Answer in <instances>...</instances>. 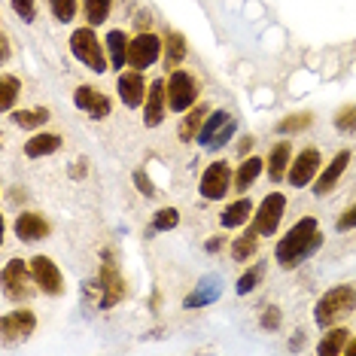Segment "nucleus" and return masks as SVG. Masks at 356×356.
<instances>
[{
  "instance_id": "40",
  "label": "nucleus",
  "mask_w": 356,
  "mask_h": 356,
  "mask_svg": "<svg viewBox=\"0 0 356 356\" xmlns=\"http://www.w3.org/2000/svg\"><path fill=\"white\" fill-rule=\"evenodd\" d=\"M262 326L265 329H280V307H268L262 314Z\"/></svg>"
},
{
  "instance_id": "2",
  "label": "nucleus",
  "mask_w": 356,
  "mask_h": 356,
  "mask_svg": "<svg viewBox=\"0 0 356 356\" xmlns=\"http://www.w3.org/2000/svg\"><path fill=\"white\" fill-rule=\"evenodd\" d=\"M356 307V286H335L317 302V323L320 326H335Z\"/></svg>"
},
{
  "instance_id": "35",
  "label": "nucleus",
  "mask_w": 356,
  "mask_h": 356,
  "mask_svg": "<svg viewBox=\"0 0 356 356\" xmlns=\"http://www.w3.org/2000/svg\"><path fill=\"white\" fill-rule=\"evenodd\" d=\"M335 128H338V131H347V134L356 131V104H347L344 110H338Z\"/></svg>"
},
{
  "instance_id": "10",
  "label": "nucleus",
  "mask_w": 356,
  "mask_h": 356,
  "mask_svg": "<svg viewBox=\"0 0 356 356\" xmlns=\"http://www.w3.org/2000/svg\"><path fill=\"white\" fill-rule=\"evenodd\" d=\"M34 326H37V317L31 311H13L3 317V323H0L3 341H25V338L34 335Z\"/></svg>"
},
{
  "instance_id": "20",
  "label": "nucleus",
  "mask_w": 356,
  "mask_h": 356,
  "mask_svg": "<svg viewBox=\"0 0 356 356\" xmlns=\"http://www.w3.org/2000/svg\"><path fill=\"white\" fill-rule=\"evenodd\" d=\"M225 122H232V113L229 110H216L213 116L201 125V131H198V143H201V147H210V143H213V137L225 128Z\"/></svg>"
},
{
  "instance_id": "32",
  "label": "nucleus",
  "mask_w": 356,
  "mask_h": 356,
  "mask_svg": "<svg viewBox=\"0 0 356 356\" xmlns=\"http://www.w3.org/2000/svg\"><path fill=\"white\" fill-rule=\"evenodd\" d=\"M86 19L92 22V25H104L110 15V0H86Z\"/></svg>"
},
{
  "instance_id": "5",
  "label": "nucleus",
  "mask_w": 356,
  "mask_h": 356,
  "mask_svg": "<svg viewBox=\"0 0 356 356\" xmlns=\"http://www.w3.org/2000/svg\"><path fill=\"white\" fill-rule=\"evenodd\" d=\"M159 52H161V40L149 31H140L131 43H128V64L134 70H147L159 61Z\"/></svg>"
},
{
  "instance_id": "29",
  "label": "nucleus",
  "mask_w": 356,
  "mask_h": 356,
  "mask_svg": "<svg viewBox=\"0 0 356 356\" xmlns=\"http://www.w3.org/2000/svg\"><path fill=\"white\" fill-rule=\"evenodd\" d=\"M19 88H22L19 79L10 76V74H3V79H0V107H3V110H13L15 98H19Z\"/></svg>"
},
{
  "instance_id": "7",
  "label": "nucleus",
  "mask_w": 356,
  "mask_h": 356,
  "mask_svg": "<svg viewBox=\"0 0 356 356\" xmlns=\"http://www.w3.org/2000/svg\"><path fill=\"white\" fill-rule=\"evenodd\" d=\"M31 277L37 280V286L49 296H61L64 293V280H61V271L55 268L52 259L46 256H34L31 259Z\"/></svg>"
},
{
  "instance_id": "36",
  "label": "nucleus",
  "mask_w": 356,
  "mask_h": 356,
  "mask_svg": "<svg viewBox=\"0 0 356 356\" xmlns=\"http://www.w3.org/2000/svg\"><path fill=\"white\" fill-rule=\"evenodd\" d=\"M49 6L58 22H70L76 15V0H49Z\"/></svg>"
},
{
  "instance_id": "8",
  "label": "nucleus",
  "mask_w": 356,
  "mask_h": 356,
  "mask_svg": "<svg viewBox=\"0 0 356 356\" xmlns=\"http://www.w3.org/2000/svg\"><path fill=\"white\" fill-rule=\"evenodd\" d=\"M229 186H232L229 165H225V161H213V165L204 171V177H201V195L207 201H216L229 192Z\"/></svg>"
},
{
  "instance_id": "13",
  "label": "nucleus",
  "mask_w": 356,
  "mask_h": 356,
  "mask_svg": "<svg viewBox=\"0 0 356 356\" xmlns=\"http://www.w3.org/2000/svg\"><path fill=\"white\" fill-rule=\"evenodd\" d=\"M104 268H101V277H98V286L104 289V298H101V307H113L119 302V298L125 296V283L122 277H119V271L113 268V262H110V253H104Z\"/></svg>"
},
{
  "instance_id": "39",
  "label": "nucleus",
  "mask_w": 356,
  "mask_h": 356,
  "mask_svg": "<svg viewBox=\"0 0 356 356\" xmlns=\"http://www.w3.org/2000/svg\"><path fill=\"white\" fill-rule=\"evenodd\" d=\"M134 183H137V189H140V192H143V195H147V198H152V195H156V186L149 183V177L143 174V171H134Z\"/></svg>"
},
{
  "instance_id": "38",
  "label": "nucleus",
  "mask_w": 356,
  "mask_h": 356,
  "mask_svg": "<svg viewBox=\"0 0 356 356\" xmlns=\"http://www.w3.org/2000/svg\"><path fill=\"white\" fill-rule=\"evenodd\" d=\"M350 229H356V204H350L341 213V220H338V232H350Z\"/></svg>"
},
{
  "instance_id": "17",
  "label": "nucleus",
  "mask_w": 356,
  "mask_h": 356,
  "mask_svg": "<svg viewBox=\"0 0 356 356\" xmlns=\"http://www.w3.org/2000/svg\"><path fill=\"white\" fill-rule=\"evenodd\" d=\"M3 286H6V296L10 298H22L28 296V268L22 259H13V262H6L3 268Z\"/></svg>"
},
{
  "instance_id": "28",
  "label": "nucleus",
  "mask_w": 356,
  "mask_h": 356,
  "mask_svg": "<svg viewBox=\"0 0 356 356\" xmlns=\"http://www.w3.org/2000/svg\"><path fill=\"white\" fill-rule=\"evenodd\" d=\"M13 122H15V125H22V128L46 125V122H49V110H46V107H37V110H19V113H13Z\"/></svg>"
},
{
  "instance_id": "16",
  "label": "nucleus",
  "mask_w": 356,
  "mask_h": 356,
  "mask_svg": "<svg viewBox=\"0 0 356 356\" xmlns=\"http://www.w3.org/2000/svg\"><path fill=\"white\" fill-rule=\"evenodd\" d=\"M165 104H168L165 83L156 79V83H149V95H147V104H143V122L149 128H156L161 119H165Z\"/></svg>"
},
{
  "instance_id": "15",
  "label": "nucleus",
  "mask_w": 356,
  "mask_h": 356,
  "mask_svg": "<svg viewBox=\"0 0 356 356\" xmlns=\"http://www.w3.org/2000/svg\"><path fill=\"white\" fill-rule=\"evenodd\" d=\"M347 165H350V152L341 149L335 159L329 161L326 171H323V174L317 177V180H314V192H317V195H329V192L335 189V183L341 180V174L347 171Z\"/></svg>"
},
{
  "instance_id": "21",
  "label": "nucleus",
  "mask_w": 356,
  "mask_h": 356,
  "mask_svg": "<svg viewBox=\"0 0 356 356\" xmlns=\"http://www.w3.org/2000/svg\"><path fill=\"white\" fill-rule=\"evenodd\" d=\"M347 338H350V332L347 329H329L326 335L320 338V344H317V353L323 356H332V353H344V347H347Z\"/></svg>"
},
{
  "instance_id": "26",
  "label": "nucleus",
  "mask_w": 356,
  "mask_h": 356,
  "mask_svg": "<svg viewBox=\"0 0 356 356\" xmlns=\"http://www.w3.org/2000/svg\"><path fill=\"white\" fill-rule=\"evenodd\" d=\"M262 165H265L262 159H247L244 165L238 168V174H234V186H238V189H250L256 177L262 174Z\"/></svg>"
},
{
  "instance_id": "23",
  "label": "nucleus",
  "mask_w": 356,
  "mask_h": 356,
  "mask_svg": "<svg viewBox=\"0 0 356 356\" xmlns=\"http://www.w3.org/2000/svg\"><path fill=\"white\" fill-rule=\"evenodd\" d=\"M250 213H253V204H250L247 198H238L234 204L225 207L222 225H225V229H238V225H244V222L250 220Z\"/></svg>"
},
{
  "instance_id": "11",
  "label": "nucleus",
  "mask_w": 356,
  "mask_h": 356,
  "mask_svg": "<svg viewBox=\"0 0 356 356\" xmlns=\"http://www.w3.org/2000/svg\"><path fill=\"white\" fill-rule=\"evenodd\" d=\"M116 92H119V98H122L125 107H140V104H147V95H149V86L143 83V76L137 74H122L119 76V83H116Z\"/></svg>"
},
{
  "instance_id": "6",
  "label": "nucleus",
  "mask_w": 356,
  "mask_h": 356,
  "mask_svg": "<svg viewBox=\"0 0 356 356\" xmlns=\"http://www.w3.org/2000/svg\"><path fill=\"white\" fill-rule=\"evenodd\" d=\"M283 210H286V198H283L280 192H271V195H265V201H262V204H259V210H256L253 229H256L259 234H274V232H277V225H280Z\"/></svg>"
},
{
  "instance_id": "3",
  "label": "nucleus",
  "mask_w": 356,
  "mask_h": 356,
  "mask_svg": "<svg viewBox=\"0 0 356 356\" xmlns=\"http://www.w3.org/2000/svg\"><path fill=\"white\" fill-rule=\"evenodd\" d=\"M70 52H74L88 70H95V74H104V70H107V55H104L92 28H79L70 34Z\"/></svg>"
},
{
  "instance_id": "41",
  "label": "nucleus",
  "mask_w": 356,
  "mask_h": 356,
  "mask_svg": "<svg viewBox=\"0 0 356 356\" xmlns=\"http://www.w3.org/2000/svg\"><path fill=\"white\" fill-rule=\"evenodd\" d=\"M232 134H234V122H225V128L213 137V143H210V147H225V143L232 140Z\"/></svg>"
},
{
  "instance_id": "37",
  "label": "nucleus",
  "mask_w": 356,
  "mask_h": 356,
  "mask_svg": "<svg viewBox=\"0 0 356 356\" xmlns=\"http://www.w3.org/2000/svg\"><path fill=\"white\" fill-rule=\"evenodd\" d=\"M13 10L22 15V22H34V0H13Z\"/></svg>"
},
{
  "instance_id": "30",
  "label": "nucleus",
  "mask_w": 356,
  "mask_h": 356,
  "mask_svg": "<svg viewBox=\"0 0 356 356\" xmlns=\"http://www.w3.org/2000/svg\"><path fill=\"white\" fill-rule=\"evenodd\" d=\"M256 234H259V232L253 229V232L241 234V238H238V241H234V244H232V256L238 259V262H244V259H250V256L256 253Z\"/></svg>"
},
{
  "instance_id": "25",
  "label": "nucleus",
  "mask_w": 356,
  "mask_h": 356,
  "mask_svg": "<svg viewBox=\"0 0 356 356\" xmlns=\"http://www.w3.org/2000/svg\"><path fill=\"white\" fill-rule=\"evenodd\" d=\"M183 58H186V40H183V34L171 31V34H168V43H165V67L177 70Z\"/></svg>"
},
{
  "instance_id": "22",
  "label": "nucleus",
  "mask_w": 356,
  "mask_h": 356,
  "mask_svg": "<svg viewBox=\"0 0 356 356\" xmlns=\"http://www.w3.org/2000/svg\"><path fill=\"white\" fill-rule=\"evenodd\" d=\"M286 168H289V143L280 140L268 156V177L271 180H283V177H286Z\"/></svg>"
},
{
  "instance_id": "44",
  "label": "nucleus",
  "mask_w": 356,
  "mask_h": 356,
  "mask_svg": "<svg viewBox=\"0 0 356 356\" xmlns=\"http://www.w3.org/2000/svg\"><path fill=\"white\" fill-rule=\"evenodd\" d=\"M250 147H253V137H244V140H241V152H247Z\"/></svg>"
},
{
  "instance_id": "12",
  "label": "nucleus",
  "mask_w": 356,
  "mask_h": 356,
  "mask_svg": "<svg viewBox=\"0 0 356 356\" xmlns=\"http://www.w3.org/2000/svg\"><path fill=\"white\" fill-rule=\"evenodd\" d=\"M222 296V277L220 274H207V277H201V283L195 289H192L189 296H186V307L189 311H195V307H204V305H213L216 298Z\"/></svg>"
},
{
  "instance_id": "4",
  "label": "nucleus",
  "mask_w": 356,
  "mask_h": 356,
  "mask_svg": "<svg viewBox=\"0 0 356 356\" xmlns=\"http://www.w3.org/2000/svg\"><path fill=\"white\" fill-rule=\"evenodd\" d=\"M198 98V86L186 70H174L168 79V107L174 113H186Z\"/></svg>"
},
{
  "instance_id": "27",
  "label": "nucleus",
  "mask_w": 356,
  "mask_h": 356,
  "mask_svg": "<svg viewBox=\"0 0 356 356\" xmlns=\"http://www.w3.org/2000/svg\"><path fill=\"white\" fill-rule=\"evenodd\" d=\"M204 116H207V107H195L189 116L183 119V125H180V140L183 143H189L192 137L201 131V122H204Z\"/></svg>"
},
{
  "instance_id": "18",
  "label": "nucleus",
  "mask_w": 356,
  "mask_h": 356,
  "mask_svg": "<svg viewBox=\"0 0 356 356\" xmlns=\"http://www.w3.org/2000/svg\"><path fill=\"white\" fill-rule=\"evenodd\" d=\"M15 234H19L22 241H43L46 234H49V222L40 213H22L19 220H15Z\"/></svg>"
},
{
  "instance_id": "34",
  "label": "nucleus",
  "mask_w": 356,
  "mask_h": 356,
  "mask_svg": "<svg viewBox=\"0 0 356 356\" xmlns=\"http://www.w3.org/2000/svg\"><path fill=\"white\" fill-rule=\"evenodd\" d=\"M259 280H262V265H253L250 271L241 274V280H238V286H234V289H238V296H247V293H253V289H256Z\"/></svg>"
},
{
  "instance_id": "45",
  "label": "nucleus",
  "mask_w": 356,
  "mask_h": 356,
  "mask_svg": "<svg viewBox=\"0 0 356 356\" xmlns=\"http://www.w3.org/2000/svg\"><path fill=\"white\" fill-rule=\"evenodd\" d=\"M344 353H347V356H356V341L347 344V347H344Z\"/></svg>"
},
{
  "instance_id": "19",
  "label": "nucleus",
  "mask_w": 356,
  "mask_h": 356,
  "mask_svg": "<svg viewBox=\"0 0 356 356\" xmlns=\"http://www.w3.org/2000/svg\"><path fill=\"white\" fill-rule=\"evenodd\" d=\"M58 147H61V137L58 134H34L25 143V156L28 159H43V156H52Z\"/></svg>"
},
{
  "instance_id": "43",
  "label": "nucleus",
  "mask_w": 356,
  "mask_h": 356,
  "mask_svg": "<svg viewBox=\"0 0 356 356\" xmlns=\"http://www.w3.org/2000/svg\"><path fill=\"white\" fill-rule=\"evenodd\" d=\"M86 174V159H79V165H76V171H74V177H83Z\"/></svg>"
},
{
  "instance_id": "14",
  "label": "nucleus",
  "mask_w": 356,
  "mask_h": 356,
  "mask_svg": "<svg viewBox=\"0 0 356 356\" xmlns=\"http://www.w3.org/2000/svg\"><path fill=\"white\" fill-rule=\"evenodd\" d=\"M74 101H76V107L86 110L92 119H107L110 116V98L107 95H101V92H95L92 86H79Z\"/></svg>"
},
{
  "instance_id": "24",
  "label": "nucleus",
  "mask_w": 356,
  "mask_h": 356,
  "mask_svg": "<svg viewBox=\"0 0 356 356\" xmlns=\"http://www.w3.org/2000/svg\"><path fill=\"white\" fill-rule=\"evenodd\" d=\"M107 52H110V61H113L116 70L128 61V37L122 34V31H110L107 34Z\"/></svg>"
},
{
  "instance_id": "1",
  "label": "nucleus",
  "mask_w": 356,
  "mask_h": 356,
  "mask_svg": "<svg viewBox=\"0 0 356 356\" xmlns=\"http://www.w3.org/2000/svg\"><path fill=\"white\" fill-rule=\"evenodd\" d=\"M320 247H323L320 225H317V220L305 216V220H298L293 229H289L286 238L277 244L274 256H277V262L283 265V268H296L298 262H305L307 256H314Z\"/></svg>"
},
{
  "instance_id": "42",
  "label": "nucleus",
  "mask_w": 356,
  "mask_h": 356,
  "mask_svg": "<svg viewBox=\"0 0 356 356\" xmlns=\"http://www.w3.org/2000/svg\"><path fill=\"white\" fill-rule=\"evenodd\" d=\"M222 244H225L222 238H210L207 244H204V250H207V253H220V250H222Z\"/></svg>"
},
{
  "instance_id": "33",
  "label": "nucleus",
  "mask_w": 356,
  "mask_h": 356,
  "mask_svg": "<svg viewBox=\"0 0 356 356\" xmlns=\"http://www.w3.org/2000/svg\"><path fill=\"white\" fill-rule=\"evenodd\" d=\"M180 222V213L174 207H161L156 216H152V232H171Z\"/></svg>"
},
{
  "instance_id": "9",
  "label": "nucleus",
  "mask_w": 356,
  "mask_h": 356,
  "mask_svg": "<svg viewBox=\"0 0 356 356\" xmlns=\"http://www.w3.org/2000/svg\"><path fill=\"white\" fill-rule=\"evenodd\" d=\"M320 171V152L317 149H305L298 152L296 161L289 165V186H296V189H302V186L314 183V177Z\"/></svg>"
},
{
  "instance_id": "31",
  "label": "nucleus",
  "mask_w": 356,
  "mask_h": 356,
  "mask_svg": "<svg viewBox=\"0 0 356 356\" xmlns=\"http://www.w3.org/2000/svg\"><path fill=\"white\" fill-rule=\"evenodd\" d=\"M311 122H314L311 113H296V116L280 119V122H277V131H280V134H296V131H305V128L311 125Z\"/></svg>"
}]
</instances>
